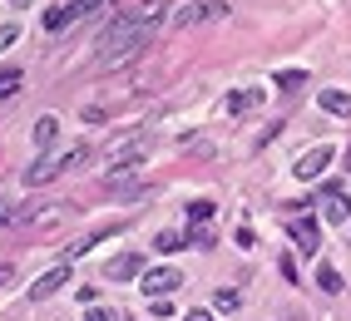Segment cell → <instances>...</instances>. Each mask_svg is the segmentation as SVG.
I'll use <instances>...</instances> for the list:
<instances>
[{
    "label": "cell",
    "instance_id": "obj_25",
    "mask_svg": "<svg viewBox=\"0 0 351 321\" xmlns=\"http://www.w3.org/2000/svg\"><path fill=\"white\" fill-rule=\"evenodd\" d=\"M10 277H15V267H10V262H0V287H5Z\"/></svg>",
    "mask_w": 351,
    "mask_h": 321
},
{
    "label": "cell",
    "instance_id": "obj_11",
    "mask_svg": "<svg viewBox=\"0 0 351 321\" xmlns=\"http://www.w3.org/2000/svg\"><path fill=\"white\" fill-rule=\"evenodd\" d=\"M322 109L337 114V119H351V94L346 89H322Z\"/></svg>",
    "mask_w": 351,
    "mask_h": 321
},
{
    "label": "cell",
    "instance_id": "obj_27",
    "mask_svg": "<svg viewBox=\"0 0 351 321\" xmlns=\"http://www.w3.org/2000/svg\"><path fill=\"white\" fill-rule=\"evenodd\" d=\"M10 5H25V0H10Z\"/></svg>",
    "mask_w": 351,
    "mask_h": 321
},
{
    "label": "cell",
    "instance_id": "obj_6",
    "mask_svg": "<svg viewBox=\"0 0 351 321\" xmlns=\"http://www.w3.org/2000/svg\"><path fill=\"white\" fill-rule=\"evenodd\" d=\"M317 203H322V218H326V222H332V227L351 218V203H346V193L337 188V183H332V188H326V193H322Z\"/></svg>",
    "mask_w": 351,
    "mask_h": 321
},
{
    "label": "cell",
    "instance_id": "obj_9",
    "mask_svg": "<svg viewBox=\"0 0 351 321\" xmlns=\"http://www.w3.org/2000/svg\"><path fill=\"white\" fill-rule=\"evenodd\" d=\"M326 164H332V149H312V153L297 164V178H302V183H312V178L326 173Z\"/></svg>",
    "mask_w": 351,
    "mask_h": 321
},
{
    "label": "cell",
    "instance_id": "obj_15",
    "mask_svg": "<svg viewBox=\"0 0 351 321\" xmlns=\"http://www.w3.org/2000/svg\"><path fill=\"white\" fill-rule=\"evenodd\" d=\"M277 84H282L287 94H297V89L307 84V70H282V75H277Z\"/></svg>",
    "mask_w": 351,
    "mask_h": 321
},
{
    "label": "cell",
    "instance_id": "obj_2",
    "mask_svg": "<svg viewBox=\"0 0 351 321\" xmlns=\"http://www.w3.org/2000/svg\"><path fill=\"white\" fill-rule=\"evenodd\" d=\"M228 5H218V0H193V5H183L178 15H173V30H193V25H203V20H218Z\"/></svg>",
    "mask_w": 351,
    "mask_h": 321
},
{
    "label": "cell",
    "instance_id": "obj_24",
    "mask_svg": "<svg viewBox=\"0 0 351 321\" xmlns=\"http://www.w3.org/2000/svg\"><path fill=\"white\" fill-rule=\"evenodd\" d=\"M183 321H213V311H203V307H193V311L183 316Z\"/></svg>",
    "mask_w": 351,
    "mask_h": 321
},
{
    "label": "cell",
    "instance_id": "obj_19",
    "mask_svg": "<svg viewBox=\"0 0 351 321\" xmlns=\"http://www.w3.org/2000/svg\"><path fill=\"white\" fill-rule=\"evenodd\" d=\"M189 247H213V233H208L203 222H193V233H189Z\"/></svg>",
    "mask_w": 351,
    "mask_h": 321
},
{
    "label": "cell",
    "instance_id": "obj_14",
    "mask_svg": "<svg viewBox=\"0 0 351 321\" xmlns=\"http://www.w3.org/2000/svg\"><path fill=\"white\" fill-rule=\"evenodd\" d=\"M317 287H322V292H326V296H337V292H341V287H346V282H341V272H337V267H332V262H326V267H322V272H317Z\"/></svg>",
    "mask_w": 351,
    "mask_h": 321
},
{
    "label": "cell",
    "instance_id": "obj_23",
    "mask_svg": "<svg viewBox=\"0 0 351 321\" xmlns=\"http://www.w3.org/2000/svg\"><path fill=\"white\" fill-rule=\"evenodd\" d=\"M218 307H223V311H232V307H238V292H232V287H228V292H218Z\"/></svg>",
    "mask_w": 351,
    "mask_h": 321
},
{
    "label": "cell",
    "instance_id": "obj_8",
    "mask_svg": "<svg viewBox=\"0 0 351 321\" xmlns=\"http://www.w3.org/2000/svg\"><path fill=\"white\" fill-rule=\"evenodd\" d=\"M292 242H297V252H302V257H317V247H322L317 222H312V218H297V222H292Z\"/></svg>",
    "mask_w": 351,
    "mask_h": 321
},
{
    "label": "cell",
    "instance_id": "obj_18",
    "mask_svg": "<svg viewBox=\"0 0 351 321\" xmlns=\"http://www.w3.org/2000/svg\"><path fill=\"white\" fill-rule=\"evenodd\" d=\"M189 218H193V222H208V218H213V203H208V198L189 203Z\"/></svg>",
    "mask_w": 351,
    "mask_h": 321
},
{
    "label": "cell",
    "instance_id": "obj_21",
    "mask_svg": "<svg viewBox=\"0 0 351 321\" xmlns=\"http://www.w3.org/2000/svg\"><path fill=\"white\" fill-rule=\"evenodd\" d=\"M84 321H119V316H114L109 307H89V311H84Z\"/></svg>",
    "mask_w": 351,
    "mask_h": 321
},
{
    "label": "cell",
    "instance_id": "obj_3",
    "mask_svg": "<svg viewBox=\"0 0 351 321\" xmlns=\"http://www.w3.org/2000/svg\"><path fill=\"white\" fill-rule=\"evenodd\" d=\"M64 168H69V153H64V158H50V153H40L35 164L25 168V188H45V183H50V178H60Z\"/></svg>",
    "mask_w": 351,
    "mask_h": 321
},
{
    "label": "cell",
    "instance_id": "obj_5",
    "mask_svg": "<svg viewBox=\"0 0 351 321\" xmlns=\"http://www.w3.org/2000/svg\"><path fill=\"white\" fill-rule=\"evenodd\" d=\"M64 282H69V262H60V267H50V272H45V277L30 287V302H50V296H55Z\"/></svg>",
    "mask_w": 351,
    "mask_h": 321
},
{
    "label": "cell",
    "instance_id": "obj_4",
    "mask_svg": "<svg viewBox=\"0 0 351 321\" xmlns=\"http://www.w3.org/2000/svg\"><path fill=\"white\" fill-rule=\"evenodd\" d=\"M138 287H144L149 296H169V292L183 287V272L178 267H154V272H144V282H138Z\"/></svg>",
    "mask_w": 351,
    "mask_h": 321
},
{
    "label": "cell",
    "instance_id": "obj_1",
    "mask_svg": "<svg viewBox=\"0 0 351 321\" xmlns=\"http://www.w3.org/2000/svg\"><path fill=\"white\" fill-rule=\"evenodd\" d=\"M149 40H154V30L134 25V20L124 15L119 25H109V30L99 35V70H119V64L138 60V55L149 50Z\"/></svg>",
    "mask_w": 351,
    "mask_h": 321
},
{
    "label": "cell",
    "instance_id": "obj_7",
    "mask_svg": "<svg viewBox=\"0 0 351 321\" xmlns=\"http://www.w3.org/2000/svg\"><path fill=\"white\" fill-rule=\"evenodd\" d=\"M144 272H149L144 257H138V252H124V257H114V262L104 267V277H109V282H129V277H144Z\"/></svg>",
    "mask_w": 351,
    "mask_h": 321
},
{
    "label": "cell",
    "instance_id": "obj_26",
    "mask_svg": "<svg viewBox=\"0 0 351 321\" xmlns=\"http://www.w3.org/2000/svg\"><path fill=\"white\" fill-rule=\"evenodd\" d=\"M346 168H351V149H346Z\"/></svg>",
    "mask_w": 351,
    "mask_h": 321
},
{
    "label": "cell",
    "instance_id": "obj_10",
    "mask_svg": "<svg viewBox=\"0 0 351 321\" xmlns=\"http://www.w3.org/2000/svg\"><path fill=\"white\" fill-rule=\"evenodd\" d=\"M134 25H144V30H158V20H163V0H144L138 10H129Z\"/></svg>",
    "mask_w": 351,
    "mask_h": 321
},
{
    "label": "cell",
    "instance_id": "obj_13",
    "mask_svg": "<svg viewBox=\"0 0 351 321\" xmlns=\"http://www.w3.org/2000/svg\"><path fill=\"white\" fill-rule=\"evenodd\" d=\"M257 104H263L257 89H238V94H228V109H232V114H247V109H257Z\"/></svg>",
    "mask_w": 351,
    "mask_h": 321
},
{
    "label": "cell",
    "instance_id": "obj_17",
    "mask_svg": "<svg viewBox=\"0 0 351 321\" xmlns=\"http://www.w3.org/2000/svg\"><path fill=\"white\" fill-rule=\"evenodd\" d=\"M20 213H25V208H20L15 198H0V222H20Z\"/></svg>",
    "mask_w": 351,
    "mask_h": 321
},
{
    "label": "cell",
    "instance_id": "obj_12",
    "mask_svg": "<svg viewBox=\"0 0 351 321\" xmlns=\"http://www.w3.org/2000/svg\"><path fill=\"white\" fill-rule=\"evenodd\" d=\"M55 133H60V119H55V114H40V119H35V144H40V149H50V144H55Z\"/></svg>",
    "mask_w": 351,
    "mask_h": 321
},
{
    "label": "cell",
    "instance_id": "obj_20",
    "mask_svg": "<svg viewBox=\"0 0 351 321\" xmlns=\"http://www.w3.org/2000/svg\"><path fill=\"white\" fill-rule=\"evenodd\" d=\"M178 247H189V237H178V233H158V252H178Z\"/></svg>",
    "mask_w": 351,
    "mask_h": 321
},
{
    "label": "cell",
    "instance_id": "obj_22",
    "mask_svg": "<svg viewBox=\"0 0 351 321\" xmlns=\"http://www.w3.org/2000/svg\"><path fill=\"white\" fill-rule=\"evenodd\" d=\"M15 40H20V30H15V25H0V50H10Z\"/></svg>",
    "mask_w": 351,
    "mask_h": 321
},
{
    "label": "cell",
    "instance_id": "obj_16",
    "mask_svg": "<svg viewBox=\"0 0 351 321\" xmlns=\"http://www.w3.org/2000/svg\"><path fill=\"white\" fill-rule=\"evenodd\" d=\"M20 89V70H0V99H10Z\"/></svg>",
    "mask_w": 351,
    "mask_h": 321
}]
</instances>
